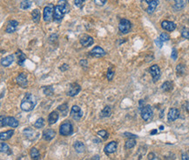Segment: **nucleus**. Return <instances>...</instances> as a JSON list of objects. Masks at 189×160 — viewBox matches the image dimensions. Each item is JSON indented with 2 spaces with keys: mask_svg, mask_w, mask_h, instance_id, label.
Returning <instances> with one entry per match:
<instances>
[{
  "mask_svg": "<svg viewBox=\"0 0 189 160\" xmlns=\"http://www.w3.org/2000/svg\"><path fill=\"white\" fill-rule=\"evenodd\" d=\"M17 83L22 87V88H25L28 85V80H27V75L25 72L20 73L17 78Z\"/></svg>",
  "mask_w": 189,
  "mask_h": 160,
  "instance_id": "obj_12",
  "label": "nucleus"
},
{
  "mask_svg": "<svg viewBox=\"0 0 189 160\" xmlns=\"http://www.w3.org/2000/svg\"><path fill=\"white\" fill-rule=\"evenodd\" d=\"M13 60H14V56L9 55V56H6L5 58L1 59V64L4 67H8L9 65H11L13 63Z\"/></svg>",
  "mask_w": 189,
  "mask_h": 160,
  "instance_id": "obj_19",
  "label": "nucleus"
},
{
  "mask_svg": "<svg viewBox=\"0 0 189 160\" xmlns=\"http://www.w3.org/2000/svg\"><path fill=\"white\" fill-rule=\"evenodd\" d=\"M188 3H189V0H188Z\"/></svg>",
  "mask_w": 189,
  "mask_h": 160,
  "instance_id": "obj_56",
  "label": "nucleus"
},
{
  "mask_svg": "<svg viewBox=\"0 0 189 160\" xmlns=\"http://www.w3.org/2000/svg\"><path fill=\"white\" fill-rule=\"evenodd\" d=\"M161 27L162 29H164L165 31L167 32H173L176 29V25L175 23H173L172 21H167V20H164L161 23Z\"/></svg>",
  "mask_w": 189,
  "mask_h": 160,
  "instance_id": "obj_14",
  "label": "nucleus"
},
{
  "mask_svg": "<svg viewBox=\"0 0 189 160\" xmlns=\"http://www.w3.org/2000/svg\"><path fill=\"white\" fill-rule=\"evenodd\" d=\"M94 40L93 38V37L89 36V35H83L80 37V44L84 46V47H89L93 44Z\"/></svg>",
  "mask_w": 189,
  "mask_h": 160,
  "instance_id": "obj_11",
  "label": "nucleus"
},
{
  "mask_svg": "<svg viewBox=\"0 0 189 160\" xmlns=\"http://www.w3.org/2000/svg\"><path fill=\"white\" fill-rule=\"evenodd\" d=\"M81 91V87L79 84L77 83H72L70 84L68 91H67V95L69 97H74L78 95Z\"/></svg>",
  "mask_w": 189,
  "mask_h": 160,
  "instance_id": "obj_8",
  "label": "nucleus"
},
{
  "mask_svg": "<svg viewBox=\"0 0 189 160\" xmlns=\"http://www.w3.org/2000/svg\"><path fill=\"white\" fill-rule=\"evenodd\" d=\"M85 2V0H74V4L77 6V7H82L84 3Z\"/></svg>",
  "mask_w": 189,
  "mask_h": 160,
  "instance_id": "obj_44",
  "label": "nucleus"
},
{
  "mask_svg": "<svg viewBox=\"0 0 189 160\" xmlns=\"http://www.w3.org/2000/svg\"><path fill=\"white\" fill-rule=\"evenodd\" d=\"M55 136H56V132L52 129H47L44 130L43 132V138L46 141H51V139L55 138Z\"/></svg>",
  "mask_w": 189,
  "mask_h": 160,
  "instance_id": "obj_18",
  "label": "nucleus"
},
{
  "mask_svg": "<svg viewBox=\"0 0 189 160\" xmlns=\"http://www.w3.org/2000/svg\"><path fill=\"white\" fill-rule=\"evenodd\" d=\"M14 134V130H9L5 132H1L0 134V138H1V141H5V140H8L10 139Z\"/></svg>",
  "mask_w": 189,
  "mask_h": 160,
  "instance_id": "obj_21",
  "label": "nucleus"
},
{
  "mask_svg": "<svg viewBox=\"0 0 189 160\" xmlns=\"http://www.w3.org/2000/svg\"><path fill=\"white\" fill-rule=\"evenodd\" d=\"M68 12V2L66 0H59L58 4L54 8L53 20L56 22H60L63 19L65 13Z\"/></svg>",
  "mask_w": 189,
  "mask_h": 160,
  "instance_id": "obj_1",
  "label": "nucleus"
},
{
  "mask_svg": "<svg viewBox=\"0 0 189 160\" xmlns=\"http://www.w3.org/2000/svg\"><path fill=\"white\" fill-rule=\"evenodd\" d=\"M175 1V5H174V8L176 10H180L182 9L185 4H186V0H174Z\"/></svg>",
  "mask_w": 189,
  "mask_h": 160,
  "instance_id": "obj_32",
  "label": "nucleus"
},
{
  "mask_svg": "<svg viewBox=\"0 0 189 160\" xmlns=\"http://www.w3.org/2000/svg\"><path fill=\"white\" fill-rule=\"evenodd\" d=\"M30 155H31V158H32L33 160H38L40 159V153L38 151V150L35 147H32L30 151Z\"/></svg>",
  "mask_w": 189,
  "mask_h": 160,
  "instance_id": "obj_27",
  "label": "nucleus"
},
{
  "mask_svg": "<svg viewBox=\"0 0 189 160\" xmlns=\"http://www.w3.org/2000/svg\"><path fill=\"white\" fill-rule=\"evenodd\" d=\"M0 119H1V127L8 125V126L12 127V128H16V127L18 126V121L13 117H4L3 115H1L0 116Z\"/></svg>",
  "mask_w": 189,
  "mask_h": 160,
  "instance_id": "obj_3",
  "label": "nucleus"
},
{
  "mask_svg": "<svg viewBox=\"0 0 189 160\" xmlns=\"http://www.w3.org/2000/svg\"><path fill=\"white\" fill-rule=\"evenodd\" d=\"M43 92L46 96H51L53 95V88L51 86H45L43 87Z\"/></svg>",
  "mask_w": 189,
  "mask_h": 160,
  "instance_id": "obj_34",
  "label": "nucleus"
},
{
  "mask_svg": "<svg viewBox=\"0 0 189 160\" xmlns=\"http://www.w3.org/2000/svg\"><path fill=\"white\" fill-rule=\"evenodd\" d=\"M17 26H18V22L17 20H11L7 24L5 32L7 33H12V32H16Z\"/></svg>",
  "mask_w": 189,
  "mask_h": 160,
  "instance_id": "obj_17",
  "label": "nucleus"
},
{
  "mask_svg": "<svg viewBox=\"0 0 189 160\" xmlns=\"http://www.w3.org/2000/svg\"><path fill=\"white\" fill-rule=\"evenodd\" d=\"M54 8H55V6L52 4H49L44 8L43 16H44V20L46 22L51 21V19L53 17V14H54Z\"/></svg>",
  "mask_w": 189,
  "mask_h": 160,
  "instance_id": "obj_5",
  "label": "nucleus"
},
{
  "mask_svg": "<svg viewBox=\"0 0 189 160\" xmlns=\"http://www.w3.org/2000/svg\"><path fill=\"white\" fill-rule=\"evenodd\" d=\"M59 119V114L57 112H52L50 113L49 117H48V122L50 125H53L55 124Z\"/></svg>",
  "mask_w": 189,
  "mask_h": 160,
  "instance_id": "obj_24",
  "label": "nucleus"
},
{
  "mask_svg": "<svg viewBox=\"0 0 189 160\" xmlns=\"http://www.w3.org/2000/svg\"><path fill=\"white\" fill-rule=\"evenodd\" d=\"M111 114H112L111 107L110 106H106L101 112V117H110Z\"/></svg>",
  "mask_w": 189,
  "mask_h": 160,
  "instance_id": "obj_31",
  "label": "nucleus"
},
{
  "mask_svg": "<svg viewBox=\"0 0 189 160\" xmlns=\"http://www.w3.org/2000/svg\"><path fill=\"white\" fill-rule=\"evenodd\" d=\"M159 38L161 39V41L166 42V41H168L170 39V36L167 32H162L159 36Z\"/></svg>",
  "mask_w": 189,
  "mask_h": 160,
  "instance_id": "obj_39",
  "label": "nucleus"
},
{
  "mask_svg": "<svg viewBox=\"0 0 189 160\" xmlns=\"http://www.w3.org/2000/svg\"><path fill=\"white\" fill-rule=\"evenodd\" d=\"M156 133H157V130H154L151 131V135H154V134H156Z\"/></svg>",
  "mask_w": 189,
  "mask_h": 160,
  "instance_id": "obj_53",
  "label": "nucleus"
},
{
  "mask_svg": "<svg viewBox=\"0 0 189 160\" xmlns=\"http://www.w3.org/2000/svg\"><path fill=\"white\" fill-rule=\"evenodd\" d=\"M23 132L25 133V135L26 136V138H29V139H32L33 137H34V134H35V131L31 128H25Z\"/></svg>",
  "mask_w": 189,
  "mask_h": 160,
  "instance_id": "obj_29",
  "label": "nucleus"
},
{
  "mask_svg": "<svg viewBox=\"0 0 189 160\" xmlns=\"http://www.w3.org/2000/svg\"><path fill=\"white\" fill-rule=\"evenodd\" d=\"M180 117V111L177 108H171L167 114V119L169 122H173Z\"/></svg>",
  "mask_w": 189,
  "mask_h": 160,
  "instance_id": "obj_13",
  "label": "nucleus"
},
{
  "mask_svg": "<svg viewBox=\"0 0 189 160\" xmlns=\"http://www.w3.org/2000/svg\"><path fill=\"white\" fill-rule=\"evenodd\" d=\"M73 147H74L76 152H78V153H83L85 151V144H83L82 142H79V141H76L73 144Z\"/></svg>",
  "mask_w": 189,
  "mask_h": 160,
  "instance_id": "obj_23",
  "label": "nucleus"
},
{
  "mask_svg": "<svg viewBox=\"0 0 189 160\" xmlns=\"http://www.w3.org/2000/svg\"><path fill=\"white\" fill-rule=\"evenodd\" d=\"M136 144V141L133 138H129L125 144V148L126 149H132L135 146Z\"/></svg>",
  "mask_w": 189,
  "mask_h": 160,
  "instance_id": "obj_36",
  "label": "nucleus"
},
{
  "mask_svg": "<svg viewBox=\"0 0 189 160\" xmlns=\"http://www.w3.org/2000/svg\"><path fill=\"white\" fill-rule=\"evenodd\" d=\"M124 136L126 137V138H137L136 135H133V134H131V133H128V132H125Z\"/></svg>",
  "mask_w": 189,
  "mask_h": 160,
  "instance_id": "obj_47",
  "label": "nucleus"
},
{
  "mask_svg": "<svg viewBox=\"0 0 189 160\" xmlns=\"http://www.w3.org/2000/svg\"><path fill=\"white\" fill-rule=\"evenodd\" d=\"M0 151H1V152H4V153H6V154H12V151H11V149H10V147H9V145L7 144H5V143H4L3 141H2V143H1V147H0Z\"/></svg>",
  "mask_w": 189,
  "mask_h": 160,
  "instance_id": "obj_28",
  "label": "nucleus"
},
{
  "mask_svg": "<svg viewBox=\"0 0 189 160\" xmlns=\"http://www.w3.org/2000/svg\"><path fill=\"white\" fill-rule=\"evenodd\" d=\"M93 160H99V156L98 155H95L94 157L93 158Z\"/></svg>",
  "mask_w": 189,
  "mask_h": 160,
  "instance_id": "obj_52",
  "label": "nucleus"
},
{
  "mask_svg": "<svg viewBox=\"0 0 189 160\" xmlns=\"http://www.w3.org/2000/svg\"><path fill=\"white\" fill-rule=\"evenodd\" d=\"M158 4H159V0H151V2L148 4L147 9H146V12L150 15L153 14L158 6Z\"/></svg>",
  "mask_w": 189,
  "mask_h": 160,
  "instance_id": "obj_20",
  "label": "nucleus"
},
{
  "mask_svg": "<svg viewBox=\"0 0 189 160\" xmlns=\"http://www.w3.org/2000/svg\"><path fill=\"white\" fill-rule=\"evenodd\" d=\"M147 159L148 160H160L154 152H150L147 156Z\"/></svg>",
  "mask_w": 189,
  "mask_h": 160,
  "instance_id": "obj_42",
  "label": "nucleus"
},
{
  "mask_svg": "<svg viewBox=\"0 0 189 160\" xmlns=\"http://www.w3.org/2000/svg\"><path fill=\"white\" fill-rule=\"evenodd\" d=\"M154 42H155L156 45H157L159 48H161V47H162V45H163V41H161V39H160L159 37L156 38Z\"/></svg>",
  "mask_w": 189,
  "mask_h": 160,
  "instance_id": "obj_45",
  "label": "nucleus"
},
{
  "mask_svg": "<svg viewBox=\"0 0 189 160\" xmlns=\"http://www.w3.org/2000/svg\"><path fill=\"white\" fill-rule=\"evenodd\" d=\"M117 146H118V144H117V142H115V141H112L109 144H106L105 146V149H104L106 154L109 155V154L115 152L116 150H117Z\"/></svg>",
  "mask_w": 189,
  "mask_h": 160,
  "instance_id": "obj_16",
  "label": "nucleus"
},
{
  "mask_svg": "<svg viewBox=\"0 0 189 160\" xmlns=\"http://www.w3.org/2000/svg\"><path fill=\"white\" fill-rule=\"evenodd\" d=\"M173 83L171 81H166L162 84L161 85V89L164 91V92H170L173 90Z\"/></svg>",
  "mask_w": 189,
  "mask_h": 160,
  "instance_id": "obj_26",
  "label": "nucleus"
},
{
  "mask_svg": "<svg viewBox=\"0 0 189 160\" xmlns=\"http://www.w3.org/2000/svg\"><path fill=\"white\" fill-rule=\"evenodd\" d=\"M171 57H172V58H173V60H176V59H177V58H178V52H177V50H176V49H173Z\"/></svg>",
  "mask_w": 189,
  "mask_h": 160,
  "instance_id": "obj_46",
  "label": "nucleus"
},
{
  "mask_svg": "<svg viewBox=\"0 0 189 160\" xmlns=\"http://www.w3.org/2000/svg\"><path fill=\"white\" fill-rule=\"evenodd\" d=\"M131 28H132V24L128 19H126V18L120 19L119 24V32L123 34H126L131 31Z\"/></svg>",
  "mask_w": 189,
  "mask_h": 160,
  "instance_id": "obj_6",
  "label": "nucleus"
},
{
  "mask_svg": "<svg viewBox=\"0 0 189 160\" xmlns=\"http://www.w3.org/2000/svg\"><path fill=\"white\" fill-rule=\"evenodd\" d=\"M146 3H148V4H149V3H150V2H151V0H146Z\"/></svg>",
  "mask_w": 189,
  "mask_h": 160,
  "instance_id": "obj_55",
  "label": "nucleus"
},
{
  "mask_svg": "<svg viewBox=\"0 0 189 160\" xmlns=\"http://www.w3.org/2000/svg\"><path fill=\"white\" fill-rule=\"evenodd\" d=\"M36 104H37V102H36L35 97L28 92L25 94V97L23 98L21 105H20V108L24 112H31L34 109Z\"/></svg>",
  "mask_w": 189,
  "mask_h": 160,
  "instance_id": "obj_2",
  "label": "nucleus"
},
{
  "mask_svg": "<svg viewBox=\"0 0 189 160\" xmlns=\"http://www.w3.org/2000/svg\"><path fill=\"white\" fill-rule=\"evenodd\" d=\"M176 71H177V74H178V76H181V75H183L184 73H185V71H186V67H185V65H183V64H178L177 65V67H176Z\"/></svg>",
  "mask_w": 189,
  "mask_h": 160,
  "instance_id": "obj_35",
  "label": "nucleus"
},
{
  "mask_svg": "<svg viewBox=\"0 0 189 160\" xmlns=\"http://www.w3.org/2000/svg\"><path fill=\"white\" fill-rule=\"evenodd\" d=\"M143 107H144V101L140 100V110H141Z\"/></svg>",
  "mask_w": 189,
  "mask_h": 160,
  "instance_id": "obj_51",
  "label": "nucleus"
},
{
  "mask_svg": "<svg viewBox=\"0 0 189 160\" xmlns=\"http://www.w3.org/2000/svg\"><path fill=\"white\" fill-rule=\"evenodd\" d=\"M181 160H189V155L187 153H183L181 155Z\"/></svg>",
  "mask_w": 189,
  "mask_h": 160,
  "instance_id": "obj_49",
  "label": "nucleus"
},
{
  "mask_svg": "<svg viewBox=\"0 0 189 160\" xmlns=\"http://www.w3.org/2000/svg\"><path fill=\"white\" fill-rule=\"evenodd\" d=\"M107 0H94V3L98 6H104L106 4Z\"/></svg>",
  "mask_w": 189,
  "mask_h": 160,
  "instance_id": "obj_43",
  "label": "nucleus"
},
{
  "mask_svg": "<svg viewBox=\"0 0 189 160\" xmlns=\"http://www.w3.org/2000/svg\"><path fill=\"white\" fill-rule=\"evenodd\" d=\"M80 64H81V66H83V67H86V66H88V63H87V61H86L85 59L81 60V61H80Z\"/></svg>",
  "mask_w": 189,
  "mask_h": 160,
  "instance_id": "obj_50",
  "label": "nucleus"
},
{
  "mask_svg": "<svg viewBox=\"0 0 189 160\" xmlns=\"http://www.w3.org/2000/svg\"><path fill=\"white\" fill-rule=\"evenodd\" d=\"M59 133L61 136L68 137L73 133V127L70 121H64L59 127Z\"/></svg>",
  "mask_w": 189,
  "mask_h": 160,
  "instance_id": "obj_4",
  "label": "nucleus"
},
{
  "mask_svg": "<svg viewBox=\"0 0 189 160\" xmlns=\"http://www.w3.org/2000/svg\"><path fill=\"white\" fill-rule=\"evenodd\" d=\"M150 73H151V76L153 78L154 82H156L157 80L159 79V78H160V69H159V67L158 66L157 64H154L153 66H151Z\"/></svg>",
  "mask_w": 189,
  "mask_h": 160,
  "instance_id": "obj_10",
  "label": "nucleus"
},
{
  "mask_svg": "<svg viewBox=\"0 0 189 160\" xmlns=\"http://www.w3.org/2000/svg\"><path fill=\"white\" fill-rule=\"evenodd\" d=\"M159 130H164V126H163V125H161V126L159 127Z\"/></svg>",
  "mask_w": 189,
  "mask_h": 160,
  "instance_id": "obj_54",
  "label": "nucleus"
},
{
  "mask_svg": "<svg viewBox=\"0 0 189 160\" xmlns=\"http://www.w3.org/2000/svg\"><path fill=\"white\" fill-rule=\"evenodd\" d=\"M90 54L93 58H101L106 55V51L100 46H95L94 48H93V50L90 51Z\"/></svg>",
  "mask_w": 189,
  "mask_h": 160,
  "instance_id": "obj_15",
  "label": "nucleus"
},
{
  "mask_svg": "<svg viewBox=\"0 0 189 160\" xmlns=\"http://www.w3.org/2000/svg\"><path fill=\"white\" fill-rule=\"evenodd\" d=\"M58 109L61 112H63L64 116H65V114H66V112H67V110H68V105H67V104H63V105H59Z\"/></svg>",
  "mask_w": 189,
  "mask_h": 160,
  "instance_id": "obj_40",
  "label": "nucleus"
},
{
  "mask_svg": "<svg viewBox=\"0 0 189 160\" xmlns=\"http://www.w3.org/2000/svg\"><path fill=\"white\" fill-rule=\"evenodd\" d=\"M181 36L184 37V38H187L189 40V28L188 27H184L182 30H181Z\"/></svg>",
  "mask_w": 189,
  "mask_h": 160,
  "instance_id": "obj_38",
  "label": "nucleus"
},
{
  "mask_svg": "<svg viewBox=\"0 0 189 160\" xmlns=\"http://www.w3.org/2000/svg\"><path fill=\"white\" fill-rule=\"evenodd\" d=\"M32 6V2L30 0H22L20 4V8L23 10H27Z\"/></svg>",
  "mask_w": 189,
  "mask_h": 160,
  "instance_id": "obj_30",
  "label": "nucleus"
},
{
  "mask_svg": "<svg viewBox=\"0 0 189 160\" xmlns=\"http://www.w3.org/2000/svg\"><path fill=\"white\" fill-rule=\"evenodd\" d=\"M32 20H33V22H34V23H36V24L39 23V21H40V18H41V13H40L39 10H38V9H35V10H33V11H32Z\"/></svg>",
  "mask_w": 189,
  "mask_h": 160,
  "instance_id": "obj_25",
  "label": "nucleus"
},
{
  "mask_svg": "<svg viewBox=\"0 0 189 160\" xmlns=\"http://www.w3.org/2000/svg\"><path fill=\"white\" fill-rule=\"evenodd\" d=\"M98 135L100 137V138H104V139H106L107 138H108V133H107V131L106 130H98Z\"/></svg>",
  "mask_w": 189,
  "mask_h": 160,
  "instance_id": "obj_37",
  "label": "nucleus"
},
{
  "mask_svg": "<svg viewBox=\"0 0 189 160\" xmlns=\"http://www.w3.org/2000/svg\"><path fill=\"white\" fill-rule=\"evenodd\" d=\"M16 55L17 56V64L21 66H24V62L26 59V57L24 54V52H22V50H18L16 52Z\"/></svg>",
  "mask_w": 189,
  "mask_h": 160,
  "instance_id": "obj_22",
  "label": "nucleus"
},
{
  "mask_svg": "<svg viewBox=\"0 0 189 160\" xmlns=\"http://www.w3.org/2000/svg\"><path fill=\"white\" fill-rule=\"evenodd\" d=\"M45 125V120L42 117H39L38 119H37V121L34 124V127L37 129H41L44 127Z\"/></svg>",
  "mask_w": 189,
  "mask_h": 160,
  "instance_id": "obj_33",
  "label": "nucleus"
},
{
  "mask_svg": "<svg viewBox=\"0 0 189 160\" xmlns=\"http://www.w3.org/2000/svg\"><path fill=\"white\" fill-rule=\"evenodd\" d=\"M113 76H114V71L112 70V68H110V69L108 70V71H107L106 78H107V79L108 80H112V78H113Z\"/></svg>",
  "mask_w": 189,
  "mask_h": 160,
  "instance_id": "obj_41",
  "label": "nucleus"
},
{
  "mask_svg": "<svg viewBox=\"0 0 189 160\" xmlns=\"http://www.w3.org/2000/svg\"><path fill=\"white\" fill-rule=\"evenodd\" d=\"M71 116L74 120L79 121L83 117V112L81 111V109L78 105H73L72 107V110H71Z\"/></svg>",
  "mask_w": 189,
  "mask_h": 160,
  "instance_id": "obj_9",
  "label": "nucleus"
},
{
  "mask_svg": "<svg viewBox=\"0 0 189 160\" xmlns=\"http://www.w3.org/2000/svg\"><path fill=\"white\" fill-rule=\"evenodd\" d=\"M68 66H69L68 64H64L62 66H60V68H59V69H60V71H67V70H68V68H69Z\"/></svg>",
  "mask_w": 189,
  "mask_h": 160,
  "instance_id": "obj_48",
  "label": "nucleus"
},
{
  "mask_svg": "<svg viewBox=\"0 0 189 160\" xmlns=\"http://www.w3.org/2000/svg\"><path fill=\"white\" fill-rule=\"evenodd\" d=\"M140 112H141L142 118L145 121H149L153 117L154 112H153V109H152L151 105H145L140 110Z\"/></svg>",
  "mask_w": 189,
  "mask_h": 160,
  "instance_id": "obj_7",
  "label": "nucleus"
}]
</instances>
